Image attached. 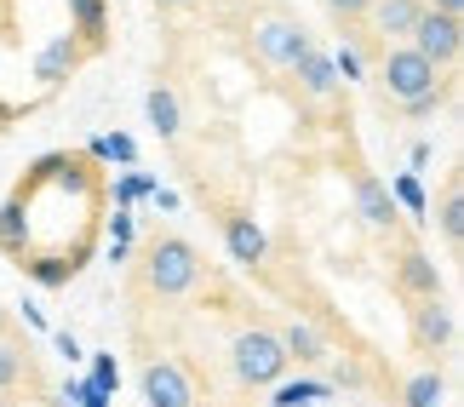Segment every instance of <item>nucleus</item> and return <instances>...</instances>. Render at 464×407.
I'll return each instance as SVG.
<instances>
[{
    "mask_svg": "<svg viewBox=\"0 0 464 407\" xmlns=\"http://www.w3.org/2000/svg\"><path fill=\"white\" fill-rule=\"evenodd\" d=\"M195 281H201V258L184 236H155L150 258H144V287L160 298H184Z\"/></svg>",
    "mask_w": 464,
    "mask_h": 407,
    "instance_id": "obj_1",
    "label": "nucleus"
},
{
    "mask_svg": "<svg viewBox=\"0 0 464 407\" xmlns=\"http://www.w3.org/2000/svg\"><path fill=\"white\" fill-rule=\"evenodd\" d=\"M379 92L384 98H396V103H407V98H419V92H430V86L441 81V69L424 58V52H413L407 41H384V52H379Z\"/></svg>",
    "mask_w": 464,
    "mask_h": 407,
    "instance_id": "obj_2",
    "label": "nucleus"
},
{
    "mask_svg": "<svg viewBox=\"0 0 464 407\" xmlns=\"http://www.w3.org/2000/svg\"><path fill=\"white\" fill-rule=\"evenodd\" d=\"M229 356H236L241 384H276L281 373H287V350H281V339H276V333H264V327L236 333Z\"/></svg>",
    "mask_w": 464,
    "mask_h": 407,
    "instance_id": "obj_3",
    "label": "nucleus"
},
{
    "mask_svg": "<svg viewBox=\"0 0 464 407\" xmlns=\"http://www.w3.org/2000/svg\"><path fill=\"white\" fill-rule=\"evenodd\" d=\"M407 46L424 52L436 69H453L459 52H464V17H448V12H430V6H424L413 17V29H407Z\"/></svg>",
    "mask_w": 464,
    "mask_h": 407,
    "instance_id": "obj_4",
    "label": "nucleus"
},
{
    "mask_svg": "<svg viewBox=\"0 0 464 407\" xmlns=\"http://www.w3.org/2000/svg\"><path fill=\"white\" fill-rule=\"evenodd\" d=\"M304 41H310V29L298 24V17H264V24H253V46L270 69H287Z\"/></svg>",
    "mask_w": 464,
    "mask_h": 407,
    "instance_id": "obj_5",
    "label": "nucleus"
},
{
    "mask_svg": "<svg viewBox=\"0 0 464 407\" xmlns=\"http://www.w3.org/2000/svg\"><path fill=\"white\" fill-rule=\"evenodd\" d=\"M144 402L150 407H195V391L178 362H150L144 367Z\"/></svg>",
    "mask_w": 464,
    "mask_h": 407,
    "instance_id": "obj_6",
    "label": "nucleus"
},
{
    "mask_svg": "<svg viewBox=\"0 0 464 407\" xmlns=\"http://www.w3.org/2000/svg\"><path fill=\"white\" fill-rule=\"evenodd\" d=\"M396 287L413 298V305H424V298H441V270L430 253H419V247H407L401 264H396Z\"/></svg>",
    "mask_w": 464,
    "mask_h": 407,
    "instance_id": "obj_7",
    "label": "nucleus"
},
{
    "mask_svg": "<svg viewBox=\"0 0 464 407\" xmlns=\"http://www.w3.org/2000/svg\"><path fill=\"white\" fill-rule=\"evenodd\" d=\"M355 212H362L367 229H396V196H390V184L372 179V172H355Z\"/></svg>",
    "mask_w": 464,
    "mask_h": 407,
    "instance_id": "obj_8",
    "label": "nucleus"
},
{
    "mask_svg": "<svg viewBox=\"0 0 464 407\" xmlns=\"http://www.w3.org/2000/svg\"><path fill=\"white\" fill-rule=\"evenodd\" d=\"M224 247L236 264H264V253H270V241L253 224V212H224Z\"/></svg>",
    "mask_w": 464,
    "mask_h": 407,
    "instance_id": "obj_9",
    "label": "nucleus"
},
{
    "mask_svg": "<svg viewBox=\"0 0 464 407\" xmlns=\"http://www.w3.org/2000/svg\"><path fill=\"white\" fill-rule=\"evenodd\" d=\"M413 339L424 350H448L453 344V305L448 298H424V305H413Z\"/></svg>",
    "mask_w": 464,
    "mask_h": 407,
    "instance_id": "obj_10",
    "label": "nucleus"
},
{
    "mask_svg": "<svg viewBox=\"0 0 464 407\" xmlns=\"http://www.w3.org/2000/svg\"><path fill=\"white\" fill-rule=\"evenodd\" d=\"M287 69H298V86H304V92H310V98H333V92H338V75H333V58H327V52H321L315 41H304V46H298V58H293Z\"/></svg>",
    "mask_w": 464,
    "mask_h": 407,
    "instance_id": "obj_11",
    "label": "nucleus"
},
{
    "mask_svg": "<svg viewBox=\"0 0 464 407\" xmlns=\"http://www.w3.org/2000/svg\"><path fill=\"white\" fill-rule=\"evenodd\" d=\"M419 12H424V0H372V6H367L379 41H407V29H413Z\"/></svg>",
    "mask_w": 464,
    "mask_h": 407,
    "instance_id": "obj_12",
    "label": "nucleus"
},
{
    "mask_svg": "<svg viewBox=\"0 0 464 407\" xmlns=\"http://www.w3.org/2000/svg\"><path fill=\"white\" fill-rule=\"evenodd\" d=\"M276 339H281V350H287V362H304V367H315V362H327V356H333L327 333L310 327V322H287V327L276 333Z\"/></svg>",
    "mask_w": 464,
    "mask_h": 407,
    "instance_id": "obj_13",
    "label": "nucleus"
},
{
    "mask_svg": "<svg viewBox=\"0 0 464 407\" xmlns=\"http://www.w3.org/2000/svg\"><path fill=\"white\" fill-rule=\"evenodd\" d=\"M69 17H75V34L98 52L103 29H110V6H103V0H69Z\"/></svg>",
    "mask_w": 464,
    "mask_h": 407,
    "instance_id": "obj_14",
    "label": "nucleus"
},
{
    "mask_svg": "<svg viewBox=\"0 0 464 407\" xmlns=\"http://www.w3.org/2000/svg\"><path fill=\"white\" fill-rule=\"evenodd\" d=\"M75 63H81V46H75V41L63 34V41H52V46L41 52V63H34V75H41L46 86H58V81H63V75H69Z\"/></svg>",
    "mask_w": 464,
    "mask_h": 407,
    "instance_id": "obj_15",
    "label": "nucleus"
},
{
    "mask_svg": "<svg viewBox=\"0 0 464 407\" xmlns=\"http://www.w3.org/2000/svg\"><path fill=\"white\" fill-rule=\"evenodd\" d=\"M150 127L160 138H178V127H184V115H178V92L172 86H150Z\"/></svg>",
    "mask_w": 464,
    "mask_h": 407,
    "instance_id": "obj_16",
    "label": "nucleus"
},
{
    "mask_svg": "<svg viewBox=\"0 0 464 407\" xmlns=\"http://www.w3.org/2000/svg\"><path fill=\"white\" fill-rule=\"evenodd\" d=\"M327 396H333V384H321V379H287V384L276 379V407H315Z\"/></svg>",
    "mask_w": 464,
    "mask_h": 407,
    "instance_id": "obj_17",
    "label": "nucleus"
},
{
    "mask_svg": "<svg viewBox=\"0 0 464 407\" xmlns=\"http://www.w3.org/2000/svg\"><path fill=\"white\" fill-rule=\"evenodd\" d=\"M92 155L98 161H115V167H132L138 161V144L127 132H103V138H92Z\"/></svg>",
    "mask_w": 464,
    "mask_h": 407,
    "instance_id": "obj_18",
    "label": "nucleus"
},
{
    "mask_svg": "<svg viewBox=\"0 0 464 407\" xmlns=\"http://www.w3.org/2000/svg\"><path fill=\"white\" fill-rule=\"evenodd\" d=\"M436 224H441V236H448V247L464 241V196H459V184L441 196V212H436Z\"/></svg>",
    "mask_w": 464,
    "mask_h": 407,
    "instance_id": "obj_19",
    "label": "nucleus"
},
{
    "mask_svg": "<svg viewBox=\"0 0 464 407\" xmlns=\"http://www.w3.org/2000/svg\"><path fill=\"white\" fill-rule=\"evenodd\" d=\"M441 391H448V384H441V373H419V379H407V402H401V407H436Z\"/></svg>",
    "mask_w": 464,
    "mask_h": 407,
    "instance_id": "obj_20",
    "label": "nucleus"
},
{
    "mask_svg": "<svg viewBox=\"0 0 464 407\" xmlns=\"http://www.w3.org/2000/svg\"><path fill=\"white\" fill-rule=\"evenodd\" d=\"M448 92H453V81H448V75H441V81L430 86V92H419V98H407V103H401V110H407V115H413V121H424V115H436V110H441V103H448Z\"/></svg>",
    "mask_w": 464,
    "mask_h": 407,
    "instance_id": "obj_21",
    "label": "nucleus"
},
{
    "mask_svg": "<svg viewBox=\"0 0 464 407\" xmlns=\"http://www.w3.org/2000/svg\"><path fill=\"white\" fill-rule=\"evenodd\" d=\"M390 196H396L407 212H413V218H424V212H430V201H424V189H419V179H413V172H401V179H390Z\"/></svg>",
    "mask_w": 464,
    "mask_h": 407,
    "instance_id": "obj_22",
    "label": "nucleus"
},
{
    "mask_svg": "<svg viewBox=\"0 0 464 407\" xmlns=\"http://www.w3.org/2000/svg\"><path fill=\"white\" fill-rule=\"evenodd\" d=\"M12 384H24V350L0 339V391H12Z\"/></svg>",
    "mask_w": 464,
    "mask_h": 407,
    "instance_id": "obj_23",
    "label": "nucleus"
},
{
    "mask_svg": "<svg viewBox=\"0 0 464 407\" xmlns=\"http://www.w3.org/2000/svg\"><path fill=\"white\" fill-rule=\"evenodd\" d=\"M86 384H92V391H103V396H115V384H121L115 356H98V362H92V379H86Z\"/></svg>",
    "mask_w": 464,
    "mask_h": 407,
    "instance_id": "obj_24",
    "label": "nucleus"
},
{
    "mask_svg": "<svg viewBox=\"0 0 464 407\" xmlns=\"http://www.w3.org/2000/svg\"><path fill=\"white\" fill-rule=\"evenodd\" d=\"M327 58H333V75H344V81H362V52H355V46H344V41H338V52H327Z\"/></svg>",
    "mask_w": 464,
    "mask_h": 407,
    "instance_id": "obj_25",
    "label": "nucleus"
},
{
    "mask_svg": "<svg viewBox=\"0 0 464 407\" xmlns=\"http://www.w3.org/2000/svg\"><path fill=\"white\" fill-rule=\"evenodd\" d=\"M150 196V179L144 172H127V179L115 184V207H132V201H144Z\"/></svg>",
    "mask_w": 464,
    "mask_h": 407,
    "instance_id": "obj_26",
    "label": "nucleus"
},
{
    "mask_svg": "<svg viewBox=\"0 0 464 407\" xmlns=\"http://www.w3.org/2000/svg\"><path fill=\"white\" fill-rule=\"evenodd\" d=\"M333 384H344V391H362V384H367V373H362L355 362H344V367H333Z\"/></svg>",
    "mask_w": 464,
    "mask_h": 407,
    "instance_id": "obj_27",
    "label": "nucleus"
},
{
    "mask_svg": "<svg viewBox=\"0 0 464 407\" xmlns=\"http://www.w3.org/2000/svg\"><path fill=\"white\" fill-rule=\"evenodd\" d=\"M110 241L132 247V218H127V212H115V218H110Z\"/></svg>",
    "mask_w": 464,
    "mask_h": 407,
    "instance_id": "obj_28",
    "label": "nucleus"
},
{
    "mask_svg": "<svg viewBox=\"0 0 464 407\" xmlns=\"http://www.w3.org/2000/svg\"><path fill=\"white\" fill-rule=\"evenodd\" d=\"M327 6H333L338 17H367V6H372V0H327Z\"/></svg>",
    "mask_w": 464,
    "mask_h": 407,
    "instance_id": "obj_29",
    "label": "nucleus"
},
{
    "mask_svg": "<svg viewBox=\"0 0 464 407\" xmlns=\"http://www.w3.org/2000/svg\"><path fill=\"white\" fill-rule=\"evenodd\" d=\"M58 350H63L69 362H81V339H75V333H58Z\"/></svg>",
    "mask_w": 464,
    "mask_h": 407,
    "instance_id": "obj_30",
    "label": "nucleus"
},
{
    "mask_svg": "<svg viewBox=\"0 0 464 407\" xmlns=\"http://www.w3.org/2000/svg\"><path fill=\"white\" fill-rule=\"evenodd\" d=\"M430 12H448V17H464V0H430Z\"/></svg>",
    "mask_w": 464,
    "mask_h": 407,
    "instance_id": "obj_31",
    "label": "nucleus"
},
{
    "mask_svg": "<svg viewBox=\"0 0 464 407\" xmlns=\"http://www.w3.org/2000/svg\"><path fill=\"white\" fill-rule=\"evenodd\" d=\"M160 6H189V0H160Z\"/></svg>",
    "mask_w": 464,
    "mask_h": 407,
    "instance_id": "obj_32",
    "label": "nucleus"
},
{
    "mask_svg": "<svg viewBox=\"0 0 464 407\" xmlns=\"http://www.w3.org/2000/svg\"><path fill=\"white\" fill-rule=\"evenodd\" d=\"M0 327H6V310H0Z\"/></svg>",
    "mask_w": 464,
    "mask_h": 407,
    "instance_id": "obj_33",
    "label": "nucleus"
}]
</instances>
